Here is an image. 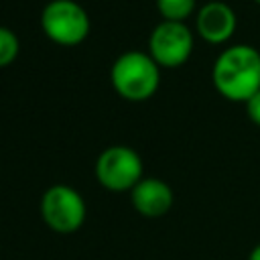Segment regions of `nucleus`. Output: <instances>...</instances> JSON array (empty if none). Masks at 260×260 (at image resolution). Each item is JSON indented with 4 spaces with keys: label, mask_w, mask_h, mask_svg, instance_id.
Wrapping results in <instances>:
<instances>
[{
    "label": "nucleus",
    "mask_w": 260,
    "mask_h": 260,
    "mask_svg": "<svg viewBox=\"0 0 260 260\" xmlns=\"http://www.w3.org/2000/svg\"><path fill=\"white\" fill-rule=\"evenodd\" d=\"M244 106H246V114H248V118H250L256 126H260V91H256Z\"/></svg>",
    "instance_id": "nucleus-11"
},
{
    "label": "nucleus",
    "mask_w": 260,
    "mask_h": 260,
    "mask_svg": "<svg viewBox=\"0 0 260 260\" xmlns=\"http://www.w3.org/2000/svg\"><path fill=\"white\" fill-rule=\"evenodd\" d=\"M238 26V16L234 8L221 0H211L203 4L195 14V30L209 45L228 43Z\"/></svg>",
    "instance_id": "nucleus-7"
},
{
    "label": "nucleus",
    "mask_w": 260,
    "mask_h": 260,
    "mask_svg": "<svg viewBox=\"0 0 260 260\" xmlns=\"http://www.w3.org/2000/svg\"><path fill=\"white\" fill-rule=\"evenodd\" d=\"M142 158L140 154L124 144H114L104 148L95 160V179L98 183L114 193L132 191L134 185L142 179Z\"/></svg>",
    "instance_id": "nucleus-4"
},
{
    "label": "nucleus",
    "mask_w": 260,
    "mask_h": 260,
    "mask_svg": "<svg viewBox=\"0 0 260 260\" xmlns=\"http://www.w3.org/2000/svg\"><path fill=\"white\" fill-rule=\"evenodd\" d=\"M18 51H20V43L14 30L0 24V67L10 65L18 57Z\"/></svg>",
    "instance_id": "nucleus-10"
},
{
    "label": "nucleus",
    "mask_w": 260,
    "mask_h": 260,
    "mask_svg": "<svg viewBox=\"0 0 260 260\" xmlns=\"http://www.w3.org/2000/svg\"><path fill=\"white\" fill-rule=\"evenodd\" d=\"M110 81L120 98L128 102H144L158 89L160 67L144 51H126L112 63Z\"/></svg>",
    "instance_id": "nucleus-2"
},
{
    "label": "nucleus",
    "mask_w": 260,
    "mask_h": 260,
    "mask_svg": "<svg viewBox=\"0 0 260 260\" xmlns=\"http://www.w3.org/2000/svg\"><path fill=\"white\" fill-rule=\"evenodd\" d=\"M254 2H258V4H260V0H254Z\"/></svg>",
    "instance_id": "nucleus-13"
},
{
    "label": "nucleus",
    "mask_w": 260,
    "mask_h": 260,
    "mask_svg": "<svg viewBox=\"0 0 260 260\" xmlns=\"http://www.w3.org/2000/svg\"><path fill=\"white\" fill-rule=\"evenodd\" d=\"M173 189L162 179L142 177L130 191L132 207L144 217H160L173 207Z\"/></svg>",
    "instance_id": "nucleus-8"
},
{
    "label": "nucleus",
    "mask_w": 260,
    "mask_h": 260,
    "mask_svg": "<svg viewBox=\"0 0 260 260\" xmlns=\"http://www.w3.org/2000/svg\"><path fill=\"white\" fill-rule=\"evenodd\" d=\"M193 30L185 22L160 20L148 37V55L158 67H181L193 53Z\"/></svg>",
    "instance_id": "nucleus-6"
},
{
    "label": "nucleus",
    "mask_w": 260,
    "mask_h": 260,
    "mask_svg": "<svg viewBox=\"0 0 260 260\" xmlns=\"http://www.w3.org/2000/svg\"><path fill=\"white\" fill-rule=\"evenodd\" d=\"M211 81L219 95L246 104L260 91V51L250 45H232L211 67Z\"/></svg>",
    "instance_id": "nucleus-1"
},
{
    "label": "nucleus",
    "mask_w": 260,
    "mask_h": 260,
    "mask_svg": "<svg viewBox=\"0 0 260 260\" xmlns=\"http://www.w3.org/2000/svg\"><path fill=\"white\" fill-rule=\"evenodd\" d=\"M158 14L162 20L185 22L197 8V0H156Z\"/></svg>",
    "instance_id": "nucleus-9"
},
{
    "label": "nucleus",
    "mask_w": 260,
    "mask_h": 260,
    "mask_svg": "<svg viewBox=\"0 0 260 260\" xmlns=\"http://www.w3.org/2000/svg\"><path fill=\"white\" fill-rule=\"evenodd\" d=\"M41 28L51 43L61 47H77L89 37L91 20L79 2L51 0L41 12Z\"/></svg>",
    "instance_id": "nucleus-3"
},
{
    "label": "nucleus",
    "mask_w": 260,
    "mask_h": 260,
    "mask_svg": "<svg viewBox=\"0 0 260 260\" xmlns=\"http://www.w3.org/2000/svg\"><path fill=\"white\" fill-rule=\"evenodd\" d=\"M248 260H260V244L252 248V252H250V256H248Z\"/></svg>",
    "instance_id": "nucleus-12"
},
{
    "label": "nucleus",
    "mask_w": 260,
    "mask_h": 260,
    "mask_svg": "<svg viewBox=\"0 0 260 260\" xmlns=\"http://www.w3.org/2000/svg\"><path fill=\"white\" fill-rule=\"evenodd\" d=\"M41 217L57 234L77 232L87 215L85 201L77 189L65 183L51 185L41 197Z\"/></svg>",
    "instance_id": "nucleus-5"
}]
</instances>
